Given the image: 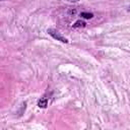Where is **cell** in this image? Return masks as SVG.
I'll use <instances>...</instances> for the list:
<instances>
[{"mask_svg": "<svg viewBox=\"0 0 130 130\" xmlns=\"http://www.w3.org/2000/svg\"><path fill=\"white\" fill-rule=\"evenodd\" d=\"M47 32H48L52 38H54V39H55V40H57V41H60V42L65 43V44H67V43H68V40H67L65 37H63V36H62L58 30H56V29H54V28H48Z\"/></svg>", "mask_w": 130, "mask_h": 130, "instance_id": "obj_1", "label": "cell"}, {"mask_svg": "<svg viewBox=\"0 0 130 130\" xmlns=\"http://www.w3.org/2000/svg\"><path fill=\"white\" fill-rule=\"evenodd\" d=\"M38 106H39L40 108H43V109L47 108V107H48V99H47V98H42L41 100H39Z\"/></svg>", "mask_w": 130, "mask_h": 130, "instance_id": "obj_2", "label": "cell"}, {"mask_svg": "<svg viewBox=\"0 0 130 130\" xmlns=\"http://www.w3.org/2000/svg\"><path fill=\"white\" fill-rule=\"evenodd\" d=\"M85 22L84 21H82V20H77V21H75V23L73 24V27L74 28H78V27H84L85 26Z\"/></svg>", "mask_w": 130, "mask_h": 130, "instance_id": "obj_3", "label": "cell"}, {"mask_svg": "<svg viewBox=\"0 0 130 130\" xmlns=\"http://www.w3.org/2000/svg\"><path fill=\"white\" fill-rule=\"evenodd\" d=\"M80 16L84 19H89V18H92L93 17V14L92 13H89V12H81L80 13Z\"/></svg>", "mask_w": 130, "mask_h": 130, "instance_id": "obj_4", "label": "cell"}, {"mask_svg": "<svg viewBox=\"0 0 130 130\" xmlns=\"http://www.w3.org/2000/svg\"><path fill=\"white\" fill-rule=\"evenodd\" d=\"M67 1H69V2H77L79 0H67Z\"/></svg>", "mask_w": 130, "mask_h": 130, "instance_id": "obj_5", "label": "cell"}, {"mask_svg": "<svg viewBox=\"0 0 130 130\" xmlns=\"http://www.w3.org/2000/svg\"><path fill=\"white\" fill-rule=\"evenodd\" d=\"M0 1H5V0H0Z\"/></svg>", "mask_w": 130, "mask_h": 130, "instance_id": "obj_6", "label": "cell"}]
</instances>
